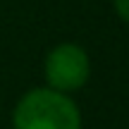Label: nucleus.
I'll use <instances>...</instances> for the list:
<instances>
[{
	"mask_svg": "<svg viewBox=\"0 0 129 129\" xmlns=\"http://www.w3.org/2000/svg\"><path fill=\"white\" fill-rule=\"evenodd\" d=\"M12 129H81V112L67 93L31 88L14 105Z\"/></svg>",
	"mask_w": 129,
	"mask_h": 129,
	"instance_id": "1",
	"label": "nucleus"
},
{
	"mask_svg": "<svg viewBox=\"0 0 129 129\" xmlns=\"http://www.w3.org/2000/svg\"><path fill=\"white\" fill-rule=\"evenodd\" d=\"M48 88H55L60 93H74L86 86L91 77V60L86 50L77 43H60L46 55L43 62Z\"/></svg>",
	"mask_w": 129,
	"mask_h": 129,
	"instance_id": "2",
	"label": "nucleus"
},
{
	"mask_svg": "<svg viewBox=\"0 0 129 129\" xmlns=\"http://www.w3.org/2000/svg\"><path fill=\"white\" fill-rule=\"evenodd\" d=\"M115 12L120 19H124L129 24V0H115Z\"/></svg>",
	"mask_w": 129,
	"mask_h": 129,
	"instance_id": "3",
	"label": "nucleus"
}]
</instances>
